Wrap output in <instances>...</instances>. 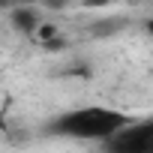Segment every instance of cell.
I'll return each mask as SVG.
<instances>
[{
  "label": "cell",
  "mask_w": 153,
  "mask_h": 153,
  "mask_svg": "<svg viewBox=\"0 0 153 153\" xmlns=\"http://www.w3.org/2000/svg\"><path fill=\"white\" fill-rule=\"evenodd\" d=\"M132 117L117 111V108H102V105H84L60 114L57 120L48 123L51 135L60 138H75V141H108L114 132H120Z\"/></svg>",
  "instance_id": "obj_1"
},
{
  "label": "cell",
  "mask_w": 153,
  "mask_h": 153,
  "mask_svg": "<svg viewBox=\"0 0 153 153\" xmlns=\"http://www.w3.org/2000/svg\"><path fill=\"white\" fill-rule=\"evenodd\" d=\"M114 153H153V117L147 120H129L120 132H114L105 141Z\"/></svg>",
  "instance_id": "obj_2"
},
{
  "label": "cell",
  "mask_w": 153,
  "mask_h": 153,
  "mask_svg": "<svg viewBox=\"0 0 153 153\" xmlns=\"http://www.w3.org/2000/svg\"><path fill=\"white\" fill-rule=\"evenodd\" d=\"M9 18H12V27H18L21 33H33V30L39 27V21H42L39 12L30 9L27 3H24V6H12V15H9Z\"/></svg>",
  "instance_id": "obj_3"
},
{
  "label": "cell",
  "mask_w": 153,
  "mask_h": 153,
  "mask_svg": "<svg viewBox=\"0 0 153 153\" xmlns=\"http://www.w3.org/2000/svg\"><path fill=\"white\" fill-rule=\"evenodd\" d=\"M87 6H105V3H111V0H84Z\"/></svg>",
  "instance_id": "obj_4"
},
{
  "label": "cell",
  "mask_w": 153,
  "mask_h": 153,
  "mask_svg": "<svg viewBox=\"0 0 153 153\" xmlns=\"http://www.w3.org/2000/svg\"><path fill=\"white\" fill-rule=\"evenodd\" d=\"M147 30H150V36H153V18H150V21H147Z\"/></svg>",
  "instance_id": "obj_5"
}]
</instances>
